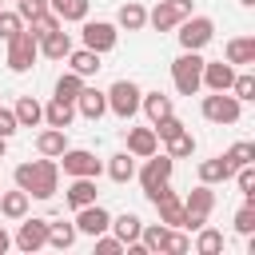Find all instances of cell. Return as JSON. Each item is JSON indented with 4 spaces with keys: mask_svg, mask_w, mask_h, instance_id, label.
<instances>
[{
    "mask_svg": "<svg viewBox=\"0 0 255 255\" xmlns=\"http://www.w3.org/2000/svg\"><path fill=\"white\" fill-rule=\"evenodd\" d=\"M12 179H16L20 191H28V199H52L56 187H60V163L52 155L32 159V163H16Z\"/></svg>",
    "mask_w": 255,
    "mask_h": 255,
    "instance_id": "6da1fadb",
    "label": "cell"
},
{
    "mask_svg": "<svg viewBox=\"0 0 255 255\" xmlns=\"http://www.w3.org/2000/svg\"><path fill=\"white\" fill-rule=\"evenodd\" d=\"M199 76H203V56L199 52H183V56L171 60V80H175V92L179 96H195L203 88Z\"/></svg>",
    "mask_w": 255,
    "mask_h": 255,
    "instance_id": "7a4b0ae2",
    "label": "cell"
},
{
    "mask_svg": "<svg viewBox=\"0 0 255 255\" xmlns=\"http://www.w3.org/2000/svg\"><path fill=\"white\" fill-rule=\"evenodd\" d=\"M211 207H215V191H211V183H199L195 191H187V199H183V227H187V231H199V227L207 223Z\"/></svg>",
    "mask_w": 255,
    "mask_h": 255,
    "instance_id": "3957f363",
    "label": "cell"
},
{
    "mask_svg": "<svg viewBox=\"0 0 255 255\" xmlns=\"http://www.w3.org/2000/svg\"><path fill=\"white\" fill-rule=\"evenodd\" d=\"M36 56H40V40H36L28 28H20V32L8 40V68H12V72H28Z\"/></svg>",
    "mask_w": 255,
    "mask_h": 255,
    "instance_id": "277c9868",
    "label": "cell"
},
{
    "mask_svg": "<svg viewBox=\"0 0 255 255\" xmlns=\"http://www.w3.org/2000/svg\"><path fill=\"white\" fill-rule=\"evenodd\" d=\"M104 96H108V108H112L120 120H131V116L139 112V96H143V92H139L131 80H116Z\"/></svg>",
    "mask_w": 255,
    "mask_h": 255,
    "instance_id": "5b68a950",
    "label": "cell"
},
{
    "mask_svg": "<svg viewBox=\"0 0 255 255\" xmlns=\"http://www.w3.org/2000/svg\"><path fill=\"white\" fill-rule=\"evenodd\" d=\"M175 28H179V44H183V52H199V48L211 44V36H215V24H211L207 16H187V20H179Z\"/></svg>",
    "mask_w": 255,
    "mask_h": 255,
    "instance_id": "8992f818",
    "label": "cell"
},
{
    "mask_svg": "<svg viewBox=\"0 0 255 255\" xmlns=\"http://www.w3.org/2000/svg\"><path fill=\"white\" fill-rule=\"evenodd\" d=\"M191 16V0H159L151 12H147V24L155 28V32H171L179 20H187Z\"/></svg>",
    "mask_w": 255,
    "mask_h": 255,
    "instance_id": "52a82bcc",
    "label": "cell"
},
{
    "mask_svg": "<svg viewBox=\"0 0 255 255\" xmlns=\"http://www.w3.org/2000/svg\"><path fill=\"white\" fill-rule=\"evenodd\" d=\"M203 120H211V124H235L239 120V100L227 96V92L203 96Z\"/></svg>",
    "mask_w": 255,
    "mask_h": 255,
    "instance_id": "ba28073f",
    "label": "cell"
},
{
    "mask_svg": "<svg viewBox=\"0 0 255 255\" xmlns=\"http://www.w3.org/2000/svg\"><path fill=\"white\" fill-rule=\"evenodd\" d=\"M60 167L68 171V175H100V159H96V151H88V147H64L60 151Z\"/></svg>",
    "mask_w": 255,
    "mask_h": 255,
    "instance_id": "9c48e42d",
    "label": "cell"
},
{
    "mask_svg": "<svg viewBox=\"0 0 255 255\" xmlns=\"http://www.w3.org/2000/svg\"><path fill=\"white\" fill-rule=\"evenodd\" d=\"M16 223H20V231H16V247H20V251L32 255V251H40V247L48 243V219H28V215H24V219H16Z\"/></svg>",
    "mask_w": 255,
    "mask_h": 255,
    "instance_id": "30bf717a",
    "label": "cell"
},
{
    "mask_svg": "<svg viewBox=\"0 0 255 255\" xmlns=\"http://www.w3.org/2000/svg\"><path fill=\"white\" fill-rule=\"evenodd\" d=\"M84 48H92V52H112L116 48V24H108V20H88L84 24Z\"/></svg>",
    "mask_w": 255,
    "mask_h": 255,
    "instance_id": "8fae6325",
    "label": "cell"
},
{
    "mask_svg": "<svg viewBox=\"0 0 255 255\" xmlns=\"http://www.w3.org/2000/svg\"><path fill=\"white\" fill-rule=\"evenodd\" d=\"M171 167H175V159H171V155H159V151H151V155H147V163H143V171H139V183H143V191H147V187H159V183H167V179H171Z\"/></svg>",
    "mask_w": 255,
    "mask_h": 255,
    "instance_id": "7c38bea8",
    "label": "cell"
},
{
    "mask_svg": "<svg viewBox=\"0 0 255 255\" xmlns=\"http://www.w3.org/2000/svg\"><path fill=\"white\" fill-rule=\"evenodd\" d=\"M108 223H112V215L100 207V203H88V207H76V231H84V235H104L108 231Z\"/></svg>",
    "mask_w": 255,
    "mask_h": 255,
    "instance_id": "4fadbf2b",
    "label": "cell"
},
{
    "mask_svg": "<svg viewBox=\"0 0 255 255\" xmlns=\"http://www.w3.org/2000/svg\"><path fill=\"white\" fill-rule=\"evenodd\" d=\"M231 80H235V64H227V60H203V76H199V84H207L211 92H231Z\"/></svg>",
    "mask_w": 255,
    "mask_h": 255,
    "instance_id": "5bb4252c",
    "label": "cell"
},
{
    "mask_svg": "<svg viewBox=\"0 0 255 255\" xmlns=\"http://www.w3.org/2000/svg\"><path fill=\"white\" fill-rule=\"evenodd\" d=\"M64 60H68V72H76V76H84V80L104 68V64H100V52H92V48H72Z\"/></svg>",
    "mask_w": 255,
    "mask_h": 255,
    "instance_id": "9a60e30c",
    "label": "cell"
},
{
    "mask_svg": "<svg viewBox=\"0 0 255 255\" xmlns=\"http://www.w3.org/2000/svg\"><path fill=\"white\" fill-rule=\"evenodd\" d=\"M76 108H80V116H84V120H92V124H96V120L108 112V96H104L100 88H80Z\"/></svg>",
    "mask_w": 255,
    "mask_h": 255,
    "instance_id": "2e32d148",
    "label": "cell"
},
{
    "mask_svg": "<svg viewBox=\"0 0 255 255\" xmlns=\"http://www.w3.org/2000/svg\"><path fill=\"white\" fill-rule=\"evenodd\" d=\"M155 147H159L155 128H128V151H131L135 159H147Z\"/></svg>",
    "mask_w": 255,
    "mask_h": 255,
    "instance_id": "e0dca14e",
    "label": "cell"
},
{
    "mask_svg": "<svg viewBox=\"0 0 255 255\" xmlns=\"http://www.w3.org/2000/svg\"><path fill=\"white\" fill-rule=\"evenodd\" d=\"M64 199H68L72 207H88V203H96V179H92V175H72Z\"/></svg>",
    "mask_w": 255,
    "mask_h": 255,
    "instance_id": "ac0fdd59",
    "label": "cell"
},
{
    "mask_svg": "<svg viewBox=\"0 0 255 255\" xmlns=\"http://www.w3.org/2000/svg\"><path fill=\"white\" fill-rule=\"evenodd\" d=\"M68 147V131L64 128H44L40 135H36V151L40 155H52V159H60V151Z\"/></svg>",
    "mask_w": 255,
    "mask_h": 255,
    "instance_id": "d6986e66",
    "label": "cell"
},
{
    "mask_svg": "<svg viewBox=\"0 0 255 255\" xmlns=\"http://www.w3.org/2000/svg\"><path fill=\"white\" fill-rule=\"evenodd\" d=\"M72 120H76V104H68V100H52L48 108H44V124L48 128H72Z\"/></svg>",
    "mask_w": 255,
    "mask_h": 255,
    "instance_id": "ffe728a7",
    "label": "cell"
},
{
    "mask_svg": "<svg viewBox=\"0 0 255 255\" xmlns=\"http://www.w3.org/2000/svg\"><path fill=\"white\" fill-rule=\"evenodd\" d=\"M40 52H44L48 60H64V56L72 52V36H68L64 28H56V32H48V36L40 40Z\"/></svg>",
    "mask_w": 255,
    "mask_h": 255,
    "instance_id": "44dd1931",
    "label": "cell"
},
{
    "mask_svg": "<svg viewBox=\"0 0 255 255\" xmlns=\"http://www.w3.org/2000/svg\"><path fill=\"white\" fill-rule=\"evenodd\" d=\"M231 163L223 159V155H215V159H203L199 163V183H223V179H231Z\"/></svg>",
    "mask_w": 255,
    "mask_h": 255,
    "instance_id": "7402d4cb",
    "label": "cell"
},
{
    "mask_svg": "<svg viewBox=\"0 0 255 255\" xmlns=\"http://www.w3.org/2000/svg\"><path fill=\"white\" fill-rule=\"evenodd\" d=\"M0 215L4 219H24L28 215V191H20V187L16 191H4L0 195Z\"/></svg>",
    "mask_w": 255,
    "mask_h": 255,
    "instance_id": "603a6c76",
    "label": "cell"
},
{
    "mask_svg": "<svg viewBox=\"0 0 255 255\" xmlns=\"http://www.w3.org/2000/svg\"><path fill=\"white\" fill-rule=\"evenodd\" d=\"M88 4H92V0H48V8H52L64 24H72V20H88Z\"/></svg>",
    "mask_w": 255,
    "mask_h": 255,
    "instance_id": "cb8c5ba5",
    "label": "cell"
},
{
    "mask_svg": "<svg viewBox=\"0 0 255 255\" xmlns=\"http://www.w3.org/2000/svg\"><path fill=\"white\" fill-rule=\"evenodd\" d=\"M120 28H128V32H139L143 24H147V12H143V4L139 0H128V4H120Z\"/></svg>",
    "mask_w": 255,
    "mask_h": 255,
    "instance_id": "d4e9b609",
    "label": "cell"
},
{
    "mask_svg": "<svg viewBox=\"0 0 255 255\" xmlns=\"http://www.w3.org/2000/svg\"><path fill=\"white\" fill-rule=\"evenodd\" d=\"M227 64H255V40L251 36L227 40Z\"/></svg>",
    "mask_w": 255,
    "mask_h": 255,
    "instance_id": "484cf974",
    "label": "cell"
},
{
    "mask_svg": "<svg viewBox=\"0 0 255 255\" xmlns=\"http://www.w3.org/2000/svg\"><path fill=\"white\" fill-rule=\"evenodd\" d=\"M139 108H143L147 120L155 124V120L171 116V96H163V92H147V96H139Z\"/></svg>",
    "mask_w": 255,
    "mask_h": 255,
    "instance_id": "4316f807",
    "label": "cell"
},
{
    "mask_svg": "<svg viewBox=\"0 0 255 255\" xmlns=\"http://www.w3.org/2000/svg\"><path fill=\"white\" fill-rule=\"evenodd\" d=\"M108 227L116 231V239H120V243H131V239H139V227H143V223H139V215L124 211V215H116Z\"/></svg>",
    "mask_w": 255,
    "mask_h": 255,
    "instance_id": "83f0119b",
    "label": "cell"
},
{
    "mask_svg": "<svg viewBox=\"0 0 255 255\" xmlns=\"http://www.w3.org/2000/svg\"><path fill=\"white\" fill-rule=\"evenodd\" d=\"M40 120H44V108H40L32 96H20V100H16V124H20V128H36Z\"/></svg>",
    "mask_w": 255,
    "mask_h": 255,
    "instance_id": "f1b7e54d",
    "label": "cell"
},
{
    "mask_svg": "<svg viewBox=\"0 0 255 255\" xmlns=\"http://www.w3.org/2000/svg\"><path fill=\"white\" fill-rule=\"evenodd\" d=\"M108 175H112L116 183H128V179L135 175V155H131V151L112 155V159H108Z\"/></svg>",
    "mask_w": 255,
    "mask_h": 255,
    "instance_id": "f546056e",
    "label": "cell"
},
{
    "mask_svg": "<svg viewBox=\"0 0 255 255\" xmlns=\"http://www.w3.org/2000/svg\"><path fill=\"white\" fill-rule=\"evenodd\" d=\"M139 243L147 247V255H159L163 243H167V227H163V223H147V227H139Z\"/></svg>",
    "mask_w": 255,
    "mask_h": 255,
    "instance_id": "4dcf8cb0",
    "label": "cell"
},
{
    "mask_svg": "<svg viewBox=\"0 0 255 255\" xmlns=\"http://www.w3.org/2000/svg\"><path fill=\"white\" fill-rule=\"evenodd\" d=\"M76 223H48V243L52 247H60V251H68L72 243H76Z\"/></svg>",
    "mask_w": 255,
    "mask_h": 255,
    "instance_id": "1f68e13d",
    "label": "cell"
},
{
    "mask_svg": "<svg viewBox=\"0 0 255 255\" xmlns=\"http://www.w3.org/2000/svg\"><path fill=\"white\" fill-rule=\"evenodd\" d=\"M195 251L199 255H219L223 251V231H215V227H199V239H195Z\"/></svg>",
    "mask_w": 255,
    "mask_h": 255,
    "instance_id": "d6a6232c",
    "label": "cell"
},
{
    "mask_svg": "<svg viewBox=\"0 0 255 255\" xmlns=\"http://www.w3.org/2000/svg\"><path fill=\"white\" fill-rule=\"evenodd\" d=\"M80 88H84V76H76V72H64V76L56 80V100H68V104H76Z\"/></svg>",
    "mask_w": 255,
    "mask_h": 255,
    "instance_id": "836d02e7",
    "label": "cell"
},
{
    "mask_svg": "<svg viewBox=\"0 0 255 255\" xmlns=\"http://www.w3.org/2000/svg\"><path fill=\"white\" fill-rule=\"evenodd\" d=\"M223 159L231 163V167H243V163H255V143H231L227 151H223Z\"/></svg>",
    "mask_w": 255,
    "mask_h": 255,
    "instance_id": "e575fe53",
    "label": "cell"
},
{
    "mask_svg": "<svg viewBox=\"0 0 255 255\" xmlns=\"http://www.w3.org/2000/svg\"><path fill=\"white\" fill-rule=\"evenodd\" d=\"M155 207H159V223L163 227H183V203L179 199H163Z\"/></svg>",
    "mask_w": 255,
    "mask_h": 255,
    "instance_id": "d590c367",
    "label": "cell"
},
{
    "mask_svg": "<svg viewBox=\"0 0 255 255\" xmlns=\"http://www.w3.org/2000/svg\"><path fill=\"white\" fill-rule=\"evenodd\" d=\"M56 28H64V20H60V16L48 8L44 16H36V20H32V28H28V32H32L36 40H44V36H48V32H56Z\"/></svg>",
    "mask_w": 255,
    "mask_h": 255,
    "instance_id": "8d00e7d4",
    "label": "cell"
},
{
    "mask_svg": "<svg viewBox=\"0 0 255 255\" xmlns=\"http://www.w3.org/2000/svg\"><path fill=\"white\" fill-rule=\"evenodd\" d=\"M191 151H195L191 131H179V135H171V139H167V155H171V159H187Z\"/></svg>",
    "mask_w": 255,
    "mask_h": 255,
    "instance_id": "74e56055",
    "label": "cell"
},
{
    "mask_svg": "<svg viewBox=\"0 0 255 255\" xmlns=\"http://www.w3.org/2000/svg\"><path fill=\"white\" fill-rule=\"evenodd\" d=\"M231 175H235V183H239V191H243V195H247V199L255 203V167H251V163H243V167H235Z\"/></svg>",
    "mask_w": 255,
    "mask_h": 255,
    "instance_id": "f35d334b",
    "label": "cell"
},
{
    "mask_svg": "<svg viewBox=\"0 0 255 255\" xmlns=\"http://www.w3.org/2000/svg\"><path fill=\"white\" fill-rule=\"evenodd\" d=\"M231 92H235V100H255V76L251 72H239L231 80Z\"/></svg>",
    "mask_w": 255,
    "mask_h": 255,
    "instance_id": "ab89813d",
    "label": "cell"
},
{
    "mask_svg": "<svg viewBox=\"0 0 255 255\" xmlns=\"http://www.w3.org/2000/svg\"><path fill=\"white\" fill-rule=\"evenodd\" d=\"M235 231H239V235H251V231H255V203H251V199L235 211Z\"/></svg>",
    "mask_w": 255,
    "mask_h": 255,
    "instance_id": "60d3db41",
    "label": "cell"
},
{
    "mask_svg": "<svg viewBox=\"0 0 255 255\" xmlns=\"http://www.w3.org/2000/svg\"><path fill=\"white\" fill-rule=\"evenodd\" d=\"M191 251V239L175 227V231H167V243H163V255H187Z\"/></svg>",
    "mask_w": 255,
    "mask_h": 255,
    "instance_id": "b9f144b4",
    "label": "cell"
},
{
    "mask_svg": "<svg viewBox=\"0 0 255 255\" xmlns=\"http://www.w3.org/2000/svg\"><path fill=\"white\" fill-rule=\"evenodd\" d=\"M151 128H155V135H159V139H171V135H179V131H183V124L175 120V112H171V116H163V120H155Z\"/></svg>",
    "mask_w": 255,
    "mask_h": 255,
    "instance_id": "7bdbcfd3",
    "label": "cell"
},
{
    "mask_svg": "<svg viewBox=\"0 0 255 255\" xmlns=\"http://www.w3.org/2000/svg\"><path fill=\"white\" fill-rule=\"evenodd\" d=\"M16 8H20V12H16L20 20H36V16L48 12V0H16Z\"/></svg>",
    "mask_w": 255,
    "mask_h": 255,
    "instance_id": "ee69618b",
    "label": "cell"
},
{
    "mask_svg": "<svg viewBox=\"0 0 255 255\" xmlns=\"http://www.w3.org/2000/svg\"><path fill=\"white\" fill-rule=\"evenodd\" d=\"M16 32H20V16H16V12H4V8H0V40H12Z\"/></svg>",
    "mask_w": 255,
    "mask_h": 255,
    "instance_id": "f6af8a7d",
    "label": "cell"
},
{
    "mask_svg": "<svg viewBox=\"0 0 255 255\" xmlns=\"http://www.w3.org/2000/svg\"><path fill=\"white\" fill-rule=\"evenodd\" d=\"M96 251H100V255H120V251H124V243H120L116 235H108V231H104V235H96Z\"/></svg>",
    "mask_w": 255,
    "mask_h": 255,
    "instance_id": "bcb514c9",
    "label": "cell"
},
{
    "mask_svg": "<svg viewBox=\"0 0 255 255\" xmlns=\"http://www.w3.org/2000/svg\"><path fill=\"white\" fill-rule=\"evenodd\" d=\"M151 203H163V199H175V191H171V183H159V187H147L143 191Z\"/></svg>",
    "mask_w": 255,
    "mask_h": 255,
    "instance_id": "7dc6e473",
    "label": "cell"
},
{
    "mask_svg": "<svg viewBox=\"0 0 255 255\" xmlns=\"http://www.w3.org/2000/svg\"><path fill=\"white\" fill-rule=\"evenodd\" d=\"M16 128H20V124H16V112H8V108H0V135L8 139V135H12Z\"/></svg>",
    "mask_w": 255,
    "mask_h": 255,
    "instance_id": "c3c4849f",
    "label": "cell"
},
{
    "mask_svg": "<svg viewBox=\"0 0 255 255\" xmlns=\"http://www.w3.org/2000/svg\"><path fill=\"white\" fill-rule=\"evenodd\" d=\"M8 247H12V235H8V231H4V223H0V255H4Z\"/></svg>",
    "mask_w": 255,
    "mask_h": 255,
    "instance_id": "681fc988",
    "label": "cell"
},
{
    "mask_svg": "<svg viewBox=\"0 0 255 255\" xmlns=\"http://www.w3.org/2000/svg\"><path fill=\"white\" fill-rule=\"evenodd\" d=\"M4 151H8V139H4V135H0V159H4Z\"/></svg>",
    "mask_w": 255,
    "mask_h": 255,
    "instance_id": "f907efd6",
    "label": "cell"
},
{
    "mask_svg": "<svg viewBox=\"0 0 255 255\" xmlns=\"http://www.w3.org/2000/svg\"><path fill=\"white\" fill-rule=\"evenodd\" d=\"M239 4H247V8H251V4H255V0H239Z\"/></svg>",
    "mask_w": 255,
    "mask_h": 255,
    "instance_id": "816d5d0a",
    "label": "cell"
}]
</instances>
